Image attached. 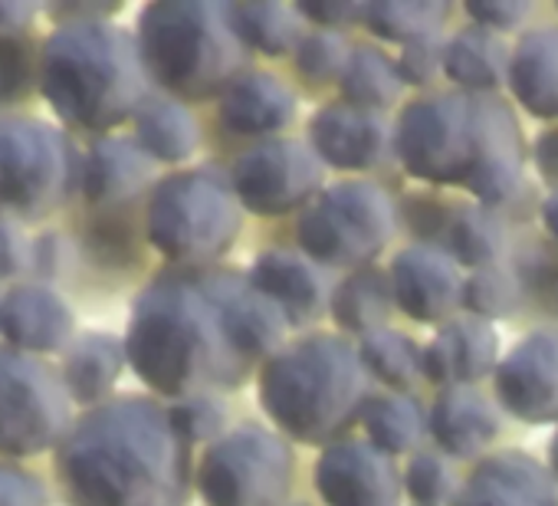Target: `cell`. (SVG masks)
Instances as JSON below:
<instances>
[{
	"label": "cell",
	"mask_w": 558,
	"mask_h": 506,
	"mask_svg": "<svg viewBox=\"0 0 558 506\" xmlns=\"http://www.w3.org/2000/svg\"><path fill=\"white\" fill-rule=\"evenodd\" d=\"M290 333L283 310L250 274L184 267L158 274L135 300L125 352L148 388L181 401L240 388L287 349Z\"/></svg>",
	"instance_id": "cell-1"
},
{
	"label": "cell",
	"mask_w": 558,
	"mask_h": 506,
	"mask_svg": "<svg viewBox=\"0 0 558 506\" xmlns=\"http://www.w3.org/2000/svg\"><path fill=\"white\" fill-rule=\"evenodd\" d=\"M191 467V444L151 398L96 408L60 450L70 506H187Z\"/></svg>",
	"instance_id": "cell-2"
},
{
	"label": "cell",
	"mask_w": 558,
	"mask_h": 506,
	"mask_svg": "<svg viewBox=\"0 0 558 506\" xmlns=\"http://www.w3.org/2000/svg\"><path fill=\"white\" fill-rule=\"evenodd\" d=\"M372 375L349 336L310 333L276 352L256 375L266 418L300 444H336L362 424Z\"/></svg>",
	"instance_id": "cell-3"
},
{
	"label": "cell",
	"mask_w": 558,
	"mask_h": 506,
	"mask_svg": "<svg viewBox=\"0 0 558 506\" xmlns=\"http://www.w3.org/2000/svg\"><path fill=\"white\" fill-rule=\"evenodd\" d=\"M40 83L57 116L80 129H112L148 103L138 44L96 21L73 24L47 40Z\"/></svg>",
	"instance_id": "cell-4"
},
{
	"label": "cell",
	"mask_w": 558,
	"mask_h": 506,
	"mask_svg": "<svg viewBox=\"0 0 558 506\" xmlns=\"http://www.w3.org/2000/svg\"><path fill=\"white\" fill-rule=\"evenodd\" d=\"M148 76L181 99L223 96L243 73L250 50L236 37L230 4H151L138 21Z\"/></svg>",
	"instance_id": "cell-5"
},
{
	"label": "cell",
	"mask_w": 558,
	"mask_h": 506,
	"mask_svg": "<svg viewBox=\"0 0 558 506\" xmlns=\"http://www.w3.org/2000/svg\"><path fill=\"white\" fill-rule=\"evenodd\" d=\"M243 230V204L230 174L217 168L178 171L155 184L148 201V240L161 257L187 267L217 261Z\"/></svg>",
	"instance_id": "cell-6"
},
{
	"label": "cell",
	"mask_w": 558,
	"mask_h": 506,
	"mask_svg": "<svg viewBox=\"0 0 558 506\" xmlns=\"http://www.w3.org/2000/svg\"><path fill=\"white\" fill-rule=\"evenodd\" d=\"M401 224L398 197L372 181L349 178L326 188L300 217L296 237L306 257L326 270L375 267V257L391 243Z\"/></svg>",
	"instance_id": "cell-7"
},
{
	"label": "cell",
	"mask_w": 558,
	"mask_h": 506,
	"mask_svg": "<svg viewBox=\"0 0 558 506\" xmlns=\"http://www.w3.org/2000/svg\"><path fill=\"white\" fill-rule=\"evenodd\" d=\"M296 457L283 434L246 421L214 441L197 467L204 506H283Z\"/></svg>",
	"instance_id": "cell-8"
},
{
	"label": "cell",
	"mask_w": 558,
	"mask_h": 506,
	"mask_svg": "<svg viewBox=\"0 0 558 506\" xmlns=\"http://www.w3.org/2000/svg\"><path fill=\"white\" fill-rule=\"evenodd\" d=\"M395 155L424 184L463 188L476 158L473 96L450 89L411 99L395 122Z\"/></svg>",
	"instance_id": "cell-9"
},
{
	"label": "cell",
	"mask_w": 558,
	"mask_h": 506,
	"mask_svg": "<svg viewBox=\"0 0 558 506\" xmlns=\"http://www.w3.org/2000/svg\"><path fill=\"white\" fill-rule=\"evenodd\" d=\"M76 155L63 132L40 122L0 125V214L40 217L73 188Z\"/></svg>",
	"instance_id": "cell-10"
},
{
	"label": "cell",
	"mask_w": 558,
	"mask_h": 506,
	"mask_svg": "<svg viewBox=\"0 0 558 506\" xmlns=\"http://www.w3.org/2000/svg\"><path fill=\"white\" fill-rule=\"evenodd\" d=\"M323 158L300 138H266L246 148L230 168V184L243 210L259 217H283L303 204L310 207L323 194Z\"/></svg>",
	"instance_id": "cell-11"
},
{
	"label": "cell",
	"mask_w": 558,
	"mask_h": 506,
	"mask_svg": "<svg viewBox=\"0 0 558 506\" xmlns=\"http://www.w3.org/2000/svg\"><path fill=\"white\" fill-rule=\"evenodd\" d=\"M70 424L63 385L24 356L0 352V454H37Z\"/></svg>",
	"instance_id": "cell-12"
},
{
	"label": "cell",
	"mask_w": 558,
	"mask_h": 506,
	"mask_svg": "<svg viewBox=\"0 0 558 506\" xmlns=\"http://www.w3.org/2000/svg\"><path fill=\"white\" fill-rule=\"evenodd\" d=\"M473 106H476V158L463 188L476 197V204L499 207L522 191L529 145L519 116L502 96L496 93L473 96Z\"/></svg>",
	"instance_id": "cell-13"
},
{
	"label": "cell",
	"mask_w": 558,
	"mask_h": 506,
	"mask_svg": "<svg viewBox=\"0 0 558 506\" xmlns=\"http://www.w3.org/2000/svg\"><path fill=\"white\" fill-rule=\"evenodd\" d=\"M493 391L506 414L522 424H558V329L519 339L493 372Z\"/></svg>",
	"instance_id": "cell-14"
},
{
	"label": "cell",
	"mask_w": 558,
	"mask_h": 506,
	"mask_svg": "<svg viewBox=\"0 0 558 506\" xmlns=\"http://www.w3.org/2000/svg\"><path fill=\"white\" fill-rule=\"evenodd\" d=\"M313 480L326 506H398L404 493L395 457L359 437L329 444L316 460Z\"/></svg>",
	"instance_id": "cell-15"
},
{
	"label": "cell",
	"mask_w": 558,
	"mask_h": 506,
	"mask_svg": "<svg viewBox=\"0 0 558 506\" xmlns=\"http://www.w3.org/2000/svg\"><path fill=\"white\" fill-rule=\"evenodd\" d=\"M395 306L424 326H444L463 306V277L440 243H411L388 267Z\"/></svg>",
	"instance_id": "cell-16"
},
{
	"label": "cell",
	"mask_w": 558,
	"mask_h": 506,
	"mask_svg": "<svg viewBox=\"0 0 558 506\" xmlns=\"http://www.w3.org/2000/svg\"><path fill=\"white\" fill-rule=\"evenodd\" d=\"M310 145L329 168L372 171L395 155V122L375 109L329 103L310 119Z\"/></svg>",
	"instance_id": "cell-17"
},
{
	"label": "cell",
	"mask_w": 558,
	"mask_h": 506,
	"mask_svg": "<svg viewBox=\"0 0 558 506\" xmlns=\"http://www.w3.org/2000/svg\"><path fill=\"white\" fill-rule=\"evenodd\" d=\"M250 280L283 310L293 329L319 323L329 313L336 293L326 267L290 246L259 250L250 267Z\"/></svg>",
	"instance_id": "cell-18"
},
{
	"label": "cell",
	"mask_w": 558,
	"mask_h": 506,
	"mask_svg": "<svg viewBox=\"0 0 558 506\" xmlns=\"http://www.w3.org/2000/svg\"><path fill=\"white\" fill-rule=\"evenodd\" d=\"M450 506H558V483L525 450L480 457Z\"/></svg>",
	"instance_id": "cell-19"
},
{
	"label": "cell",
	"mask_w": 558,
	"mask_h": 506,
	"mask_svg": "<svg viewBox=\"0 0 558 506\" xmlns=\"http://www.w3.org/2000/svg\"><path fill=\"white\" fill-rule=\"evenodd\" d=\"M499 365V336L493 323L476 316H453L437 326V336L424 346V378L444 388L476 385Z\"/></svg>",
	"instance_id": "cell-20"
},
{
	"label": "cell",
	"mask_w": 558,
	"mask_h": 506,
	"mask_svg": "<svg viewBox=\"0 0 558 506\" xmlns=\"http://www.w3.org/2000/svg\"><path fill=\"white\" fill-rule=\"evenodd\" d=\"M502 431V418L496 401H489L473 385L440 388L430 405V437L440 454L457 460H476L486 447L496 444Z\"/></svg>",
	"instance_id": "cell-21"
},
{
	"label": "cell",
	"mask_w": 558,
	"mask_h": 506,
	"mask_svg": "<svg viewBox=\"0 0 558 506\" xmlns=\"http://www.w3.org/2000/svg\"><path fill=\"white\" fill-rule=\"evenodd\" d=\"M300 112L296 93L272 73L250 70L220 96V122L243 138H272L293 125Z\"/></svg>",
	"instance_id": "cell-22"
},
{
	"label": "cell",
	"mask_w": 558,
	"mask_h": 506,
	"mask_svg": "<svg viewBox=\"0 0 558 506\" xmlns=\"http://www.w3.org/2000/svg\"><path fill=\"white\" fill-rule=\"evenodd\" d=\"M509 89L529 116L545 122L558 119V24L525 31L515 40Z\"/></svg>",
	"instance_id": "cell-23"
},
{
	"label": "cell",
	"mask_w": 558,
	"mask_h": 506,
	"mask_svg": "<svg viewBox=\"0 0 558 506\" xmlns=\"http://www.w3.org/2000/svg\"><path fill=\"white\" fill-rule=\"evenodd\" d=\"M0 329L11 342L37 352L63 349L73 333V316L60 297L44 287H21L0 306Z\"/></svg>",
	"instance_id": "cell-24"
},
{
	"label": "cell",
	"mask_w": 558,
	"mask_h": 506,
	"mask_svg": "<svg viewBox=\"0 0 558 506\" xmlns=\"http://www.w3.org/2000/svg\"><path fill=\"white\" fill-rule=\"evenodd\" d=\"M509 60L512 50L502 37L483 27H466L444 44V76L470 96H486L509 83Z\"/></svg>",
	"instance_id": "cell-25"
},
{
	"label": "cell",
	"mask_w": 558,
	"mask_h": 506,
	"mask_svg": "<svg viewBox=\"0 0 558 506\" xmlns=\"http://www.w3.org/2000/svg\"><path fill=\"white\" fill-rule=\"evenodd\" d=\"M151 178V155L129 138H102L83 168V191L93 204H119L138 194Z\"/></svg>",
	"instance_id": "cell-26"
},
{
	"label": "cell",
	"mask_w": 558,
	"mask_h": 506,
	"mask_svg": "<svg viewBox=\"0 0 558 506\" xmlns=\"http://www.w3.org/2000/svg\"><path fill=\"white\" fill-rule=\"evenodd\" d=\"M395 313V293H391V277L381 267H362L345 274L336 284L329 316L336 326L349 336H368L385 329V323Z\"/></svg>",
	"instance_id": "cell-27"
},
{
	"label": "cell",
	"mask_w": 558,
	"mask_h": 506,
	"mask_svg": "<svg viewBox=\"0 0 558 506\" xmlns=\"http://www.w3.org/2000/svg\"><path fill=\"white\" fill-rule=\"evenodd\" d=\"M506 240V220L496 207L453 204L440 246L450 253L457 267H466L473 274L483 267H496L502 261Z\"/></svg>",
	"instance_id": "cell-28"
},
{
	"label": "cell",
	"mask_w": 558,
	"mask_h": 506,
	"mask_svg": "<svg viewBox=\"0 0 558 506\" xmlns=\"http://www.w3.org/2000/svg\"><path fill=\"white\" fill-rule=\"evenodd\" d=\"M365 437L385 457L414 450L430 431V411L408 391H385L365 405L362 414Z\"/></svg>",
	"instance_id": "cell-29"
},
{
	"label": "cell",
	"mask_w": 558,
	"mask_h": 506,
	"mask_svg": "<svg viewBox=\"0 0 558 506\" xmlns=\"http://www.w3.org/2000/svg\"><path fill=\"white\" fill-rule=\"evenodd\" d=\"M230 21L236 37L246 44L250 53H263V57H287L296 53L303 34V14L296 4H279V0H269V4H230Z\"/></svg>",
	"instance_id": "cell-30"
},
{
	"label": "cell",
	"mask_w": 558,
	"mask_h": 506,
	"mask_svg": "<svg viewBox=\"0 0 558 506\" xmlns=\"http://www.w3.org/2000/svg\"><path fill=\"white\" fill-rule=\"evenodd\" d=\"M339 89H342V103L381 112L401 99L404 80L398 73V60H391L385 50L355 44L342 70Z\"/></svg>",
	"instance_id": "cell-31"
},
{
	"label": "cell",
	"mask_w": 558,
	"mask_h": 506,
	"mask_svg": "<svg viewBox=\"0 0 558 506\" xmlns=\"http://www.w3.org/2000/svg\"><path fill=\"white\" fill-rule=\"evenodd\" d=\"M138 145L158 161H187L201 142L194 116L174 99H148L135 119Z\"/></svg>",
	"instance_id": "cell-32"
},
{
	"label": "cell",
	"mask_w": 558,
	"mask_h": 506,
	"mask_svg": "<svg viewBox=\"0 0 558 506\" xmlns=\"http://www.w3.org/2000/svg\"><path fill=\"white\" fill-rule=\"evenodd\" d=\"M129 352L109 333H86L66 356V388L80 401L102 398L122 375Z\"/></svg>",
	"instance_id": "cell-33"
},
{
	"label": "cell",
	"mask_w": 558,
	"mask_h": 506,
	"mask_svg": "<svg viewBox=\"0 0 558 506\" xmlns=\"http://www.w3.org/2000/svg\"><path fill=\"white\" fill-rule=\"evenodd\" d=\"M359 356L368 369V375L395 391H411L424 382V349L395 329L368 333L359 342Z\"/></svg>",
	"instance_id": "cell-34"
},
{
	"label": "cell",
	"mask_w": 558,
	"mask_h": 506,
	"mask_svg": "<svg viewBox=\"0 0 558 506\" xmlns=\"http://www.w3.org/2000/svg\"><path fill=\"white\" fill-rule=\"evenodd\" d=\"M447 17H450V4H434V0H424V4H411V0H398V4L388 0L385 4V0H375V4H365L362 24L378 40L411 47L437 37Z\"/></svg>",
	"instance_id": "cell-35"
},
{
	"label": "cell",
	"mask_w": 558,
	"mask_h": 506,
	"mask_svg": "<svg viewBox=\"0 0 558 506\" xmlns=\"http://www.w3.org/2000/svg\"><path fill=\"white\" fill-rule=\"evenodd\" d=\"M522 300H525V290H522V284L509 264L473 270L463 280V306L476 320H486V323L509 320V316H515Z\"/></svg>",
	"instance_id": "cell-36"
},
{
	"label": "cell",
	"mask_w": 558,
	"mask_h": 506,
	"mask_svg": "<svg viewBox=\"0 0 558 506\" xmlns=\"http://www.w3.org/2000/svg\"><path fill=\"white\" fill-rule=\"evenodd\" d=\"M352 44L336 34V31H313L300 40L293 63L296 73L310 83V86H329L342 80V70L349 63Z\"/></svg>",
	"instance_id": "cell-37"
},
{
	"label": "cell",
	"mask_w": 558,
	"mask_h": 506,
	"mask_svg": "<svg viewBox=\"0 0 558 506\" xmlns=\"http://www.w3.org/2000/svg\"><path fill=\"white\" fill-rule=\"evenodd\" d=\"M457 473L440 450H417L404 470V493L414 506H450L457 499Z\"/></svg>",
	"instance_id": "cell-38"
},
{
	"label": "cell",
	"mask_w": 558,
	"mask_h": 506,
	"mask_svg": "<svg viewBox=\"0 0 558 506\" xmlns=\"http://www.w3.org/2000/svg\"><path fill=\"white\" fill-rule=\"evenodd\" d=\"M168 418L184 444H214L227 427V405L217 395L181 398L168 408Z\"/></svg>",
	"instance_id": "cell-39"
},
{
	"label": "cell",
	"mask_w": 558,
	"mask_h": 506,
	"mask_svg": "<svg viewBox=\"0 0 558 506\" xmlns=\"http://www.w3.org/2000/svg\"><path fill=\"white\" fill-rule=\"evenodd\" d=\"M34 76V50L24 40L0 37V106L27 93Z\"/></svg>",
	"instance_id": "cell-40"
},
{
	"label": "cell",
	"mask_w": 558,
	"mask_h": 506,
	"mask_svg": "<svg viewBox=\"0 0 558 506\" xmlns=\"http://www.w3.org/2000/svg\"><path fill=\"white\" fill-rule=\"evenodd\" d=\"M444 44L440 37H430V40H421V44H411L401 50L398 57V73L404 80V86H430L440 73H444Z\"/></svg>",
	"instance_id": "cell-41"
},
{
	"label": "cell",
	"mask_w": 558,
	"mask_h": 506,
	"mask_svg": "<svg viewBox=\"0 0 558 506\" xmlns=\"http://www.w3.org/2000/svg\"><path fill=\"white\" fill-rule=\"evenodd\" d=\"M466 14L473 17V27L502 37L529 21L532 4H525V0H476V4H466Z\"/></svg>",
	"instance_id": "cell-42"
},
{
	"label": "cell",
	"mask_w": 558,
	"mask_h": 506,
	"mask_svg": "<svg viewBox=\"0 0 558 506\" xmlns=\"http://www.w3.org/2000/svg\"><path fill=\"white\" fill-rule=\"evenodd\" d=\"M0 506H47L44 483L24 470L0 467Z\"/></svg>",
	"instance_id": "cell-43"
},
{
	"label": "cell",
	"mask_w": 558,
	"mask_h": 506,
	"mask_svg": "<svg viewBox=\"0 0 558 506\" xmlns=\"http://www.w3.org/2000/svg\"><path fill=\"white\" fill-rule=\"evenodd\" d=\"M300 14L313 24H319L323 31H336L339 27H352V24H362V14H365V4H329V0H319V4H296Z\"/></svg>",
	"instance_id": "cell-44"
},
{
	"label": "cell",
	"mask_w": 558,
	"mask_h": 506,
	"mask_svg": "<svg viewBox=\"0 0 558 506\" xmlns=\"http://www.w3.org/2000/svg\"><path fill=\"white\" fill-rule=\"evenodd\" d=\"M27 264H31V246L24 233L14 224L0 220V277H14Z\"/></svg>",
	"instance_id": "cell-45"
},
{
	"label": "cell",
	"mask_w": 558,
	"mask_h": 506,
	"mask_svg": "<svg viewBox=\"0 0 558 506\" xmlns=\"http://www.w3.org/2000/svg\"><path fill=\"white\" fill-rule=\"evenodd\" d=\"M532 161H535L538 174H542L548 184H558V129H545V132L535 138Z\"/></svg>",
	"instance_id": "cell-46"
},
{
	"label": "cell",
	"mask_w": 558,
	"mask_h": 506,
	"mask_svg": "<svg viewBox=\"0 0 558 506\" xmlns=\"http://www.w3.org/2000/svg\"><path fill=\"white\" fill-rule=\"evenodd\" d=\"M37 8L34 4H0V31L8 27H24Z\"/></svg>",
	"instance_id": "cell-47"
},
{
	"label": "cell",
	"mask_w": 558,
	"mask_h": 506,
	"mask_svg": "<svg viewBox=\"0 0 558 506\" xmlns=\"http://www.w3.org/2000/svg\"><path fill=\"white\" fill-rule=\"evenodd\" d=\"M538 217H542V227L548 230V237H551V240H558V188L542 201Z\"/></svg>",
	"instance_id": "cell-48"
},
{
	"label": "cell",
	"mask_w": 558,
	"mask_h": 506,
	"mask_svg": "<svg viewBox=\"0 0 558 506\" xmlns=\"http://www.w3.org/2000/svg\"><path fill=\"white\" fill-rule=\"evenodd\" d=\"M548 470H551V477H555V483H558V431H555L551 441H548Z\"/></svg>",
	"instance_id": "cell-49"
},
{
	"label": "cell",
	"mask_w": 558,
	"mask_h": 506,
	"mask_svg": "<svg viewBox=\"0 0 558 506\" xmlns=\"http://www.w3.org/2000/svg\"><path fill=\"white\" fill-rule=\"evenodd\" d=\"M555 300H558V293H555Z\"/></svg>",
	"instance_id": "cell-50"
}]
</instances>
